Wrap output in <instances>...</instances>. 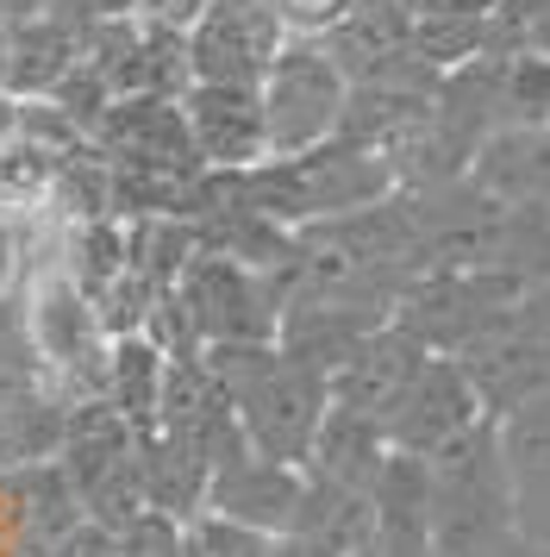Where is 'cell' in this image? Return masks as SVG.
<instances>
[{
    "label": "cell",
    "instance_id": "obj_1",
    "mask_svg": "<svg viewBox=\"0 0 550 557\" xmlns=\"http://www.w3.org/2000/svg\"><path fill=\"white\" fill-rule=\"evenodd\" d=\"M200 357H207L213 382L225 388L250 451L307 470V451H313L325 413H332V382L320 370L295 363L275 338L270 345H207Z\"/></svg>",
    "mask_w": 550,
    "mask_h": 557
},
{
    "label": "cell",
    "instance_id": "obj_2",
    "mask_svg": "<svg viewBox=\"0 0 550 557\" xmlns=\"http://www.w3.org/2000/svg\"><path fill=\"white\" fill-rule=\"evenodd\" d=\"M395 188V163L370 145H350V138H332L307 157H263L257 170H238V195L282 232L363 213V207L388 201Z\"/></svg>",
    "mask_w": 550,
    "mask_h": 557
},
{
    "label": "cell",
    "instance_id": "obj_3",
    "mask_svg": "<svg viewBox=\"0 0 550 557\" xmlns=\"http://www.w3.org/2000/svg\"><path fill=\"white\" fill-rule=\"evenodd\" d=\"M425 532L432 557H488L500 539H513L495 420H482L450 451L425 457Z\"/></svg>",
    "mask_w": 550,
    "mask_h": 557
},
{
    "label": "cell",
    "instance_id": "obj_4",
    "mask_svg": "<svg viewBox=\"0 0 550 557\" xmlns=\"http://www.w3.org/2000/svg\"><path fill=\"white\" fill-rule=\"evenodd\" d=\"M257 101H263L270 157H307L345 132L350 76L338 70V57L325 51L320 38H288L282 57L257 82Z\"/></svg>",
    "mask_w": 550,
    "mask_h": 557
},
{
    "label": "cell",
    "instance_id": "obj_5",
    "mask_svg": "<svg viewBox=\"0 0 550 557\" xmlns=\"http://www.w3.org/2000/svg\"><path fill=\"white\" fill-rule=\"evenodd\" d=\"M170 301L200 351L207 345H270L275 326H282V288H275V276L245 270L232 257L195 251L188 270L175 276Z\"/></svg>",
    "mask_w": 550,
    "mask_h": 557
},
{
    "label": "cell",
    "instance_id": "obj_6",
    "mask_svg": "<svg viewBox=\"0 0 550 557\" xmlns=\"http://www.w3.org/2000/svg\"><path fill=\"white\" fill-rule=\"evenodd\" d=\"M288 45L282 20L270 0H207L195 26H188V82H238L257 88L263 70Z\"/></svg>",
    "mask_w": 550,
    "mask_h": 557
},
{
    "label": "cell",
    "instance_id": "obj_7",
    "mask_svg": "<svg viewBox=\"0 0 550 557\" xmlns=\"http://www.w3.org/2000/svg\"><path fill=\"white\" fill-rule=\"evenodd\" d=\"M488 420V407L475 395L470 370L457 357H425V370L413 376V388L400 395V407L382 420L388 445L400 457H438L450 451L457 438H470L475 426Z\"/></svg>",
    "mask_w": 550,
    "mask_h": 557
},
{
    "label": "cell",
    "instance_id": "obj_8",
    "mask_svg": "<svg viewBox=\"0 0 550 557\" xmlns=\"http://www.w3.org/2000/svg\"><path fill=\"white\" fill-rule=\"evenodd\" d=\"M182 126H188L200 170L238 176V170H257L270 157L263 101H257V88H238V82H188L182 88Z\"/></svg>",
    "mask_w": 550,
    "mask_h": 557
},
{
    "label": "cell",
    "instance_id": "obj_9",
    "mask_svg": "<svg viewBox=\"0 0 550 557\" xmlns=\"http://www.w3.org/2000/svg\"><path fill=\"white\" fill-rule=\"evenodd\" d=\"M300 495H307V470L300 463H282V457L263 451H232L207 476V513H220L232 527L270 532V539H288L300 513Z\"/></svg>",
    "mask_w": 550,
    "mask_h": 557
},
{
    "label": "cell",
    "instance_id": "obj_10",
    "mask_svg": "<svg viewBox=\"0 0 550 557\" xmlns=\"http://www.w3.org/2000/svg\"><path fill=\"white\" fill-rule=\"evenodd\" d=\"M82 520H88V507L57 457L0 476V552L7 557H50L63 545V532Z\"/></svg>",
    "mask_w": 550,
    "mask_h": 557
},
{
    "label": "cell",
    "instance_id": "obj_11",
    "mask_svg": "<svg viewBox=\"0 0 550 557\" xmlns=\"http://www.w3.org/2000/svg\"><path fill=\"white\" fill-rule=\"evenodd\" d=\"M495 445H500L513 532L532 539V545H550V388H538L532 401L500 413Z\"/></svg>",
    "mask_w": 550,
    "mask_h": 557
},
{
    "label": "cell",
    "instance_id": "obj_12",
    "mask_svg": "<svg viewBox=\"0 0 550 557\" xmlns=\"http://www.w3.org/2000/svg\"><path fill=\"white\" fill-rule=\"evenodd\" d=\"M425 357H438V351H425L413 332L388 320V326L370 332V338L357 345V357L332 376V407H350V413H363V420L382 426L400 407V395L413 388V376L425 370Z\"/></svg>",
    "mask_w": 550,
    "mask_h": 557
},
{
    "label": "cell",
    "instance_id": "obj_13",
    "mask_svg": "<svg viewBox=\"0 0 550 557\" xmlns=\"http://www.w3.org/2000/svg\"><path fill=\"white\" fill-rule=\"evenodd\" d=\"M388 320H395L388 307H363V301H288L282 307V326H275V345L332 382L357 357V345L370 332H382Z\"/></svg>",
    "mask_w": 550,
    "mask_h": 557
},
{
    "label": "cell",
    "instance_id": "obj_14",
    "mask_svg": "<svg viewBox=\"0 0 550 557\" xmlns=\"http://www.w3.org/2000/svg\"><path fill=\"white\" fill-rule=\"evenodd\" d=\"M470 182L500 207L550 213V126H500L482 138Z\"/></svg>",
    "mask_w": 550,
    "mask_h": 557
},
{
    "label": "cell",
    "instance_id": "obj_15",
    "mask_svg": "<svg viewBox=\"0 0 550 557\" xmlns=\"http://www.w3.org/2000/svg\"><path fill=\"white\" fill-rule=\"evenodd\" d=\"M388 432L363 420V413H350V407H332L325 413L320 438H313V451H307V476L320 482H338V488H357V495H375V482L388 470Z\"/></svg>",
    "mask_w": 550,
    "mask_h": 557
},
{
    "label": "cell",
    "instance_id": "obj_16",
    "mask_svg": "<svg viewBox=\"0 0 550 557\" xmlns=\"http://www.w3.org/2000/svg\"><path fill=\"white\" fill-rule=\"evenodd\" d=\"M163 376H170V357L157 351L145 332H125V338L107 345V388H100V401L113 407L132 432H157Z\"/></svg>",
    "mask_w": 550,
    "mask_h": 557
},
{
    "label": "cell",
    "instance_id": "obj_17",
    "mask_svg": "<svg viewBox=\"0 0 550 557\" xmlns=\"http://www.w3.org/2000/svg\"><path fill=\"white\" fill-rule=\"evenodd\" d=\"M63 420H70V407L57 395H0V476L57 457Z\"/></svg>",
    "mask_w": 550,
    "mask_h": 557
},
{
    "label": "cell",
    "instance_id": "obj_18",
    "mask_svg": "<svg viewBox=\"0 0 550 557\" xmlns=\"http://www.w3.org/2000/svg\"><path fill=\"white\" fill-rule=\"evenodd\" d=\"M0 395H50L45 388V357H38L32 313H25L20 288L0 295Z\"/></svg>",
    "mask_w": 550,
    "mask_h": 557
},
{
    "label": "cell",
    "instance_id": "obj_19",
    "mask_svg": "<svg viewBox=\"0 0 550 557\" xmlns=\"http://www.w3.org/2000/svg\"><path fill=\"white\" fill-rule=\"evenodd\" d=\"M57 170H63V157H50L45 145L7 138V145H0V213H20V207L50 201Z\"/></svg>",
    "mask_w": 550,
    "mask_h": 557
},
{
    "label": "cell",
    "instance_id": "obj_20",
    "mask_svg": "<svg viewBox=\"0 0 550 557\" xmlns=\"http://www.w3.org/2000/svg\"><path fill=\"white\" fill-rule=\"evenodd\" d=\"M200 557H275V539L270 532H250V527H232L220 513H200L195 527H188Z\"/></svg>",
    "mask_w": 550,
    "mask_h": 557
},
{
    "label": "cell",
    "instance_id": "obj_21",
    "mask_svg": "<svg viewBox=\"0 0 550 557\" xmlns=\"http://www.w3.org/2000/svg\"><path fill=\"white\" fill-rule=\"evenodd\" d=\"M270 13L282 20L288 38H325L357 13V0H270Z\"/></svg>",
    "mask_w": 550,
    "mask_h": 557
},
{
    "label": "cell",
    "instance_id": "obj_22",
    "mask_svg": "<svg viewBox=\"0 0 550 557\" xmlns=\"http://www.w3.org/2000/svg\"><path fill=\"white\" fill-rule=\"evenodd\" d=\"M120 552L125 557H182L188 552V527L150 507V513H138V520L120 532Z\"/></svg>",
    "mask_w": 550,
    "mask_h": 557
},
{
    "label": "cell",
    "instance_id": "obj_23",
    "mask_svg": "<svg viewBox=\"0 0 550 557\" xmlns=\"http://www.w3.org/2000/svg\"><path fill=\"white\" fill-rule=\"evenodd\" d=\"M513 332H520L525 345H538V351L550 357V276H538L520 295V307H513Z\"/></svg>",
    "mask_w": 550,
    "mask_h": 557
},
{
    "label": "cell",
    "instance_id": "obj_24",
    "mask_svg": "<svg viewBox=\"0 0 550 557\" xmlns=\"http://www.w3.org/2000/svg\"><path fill=\"white\" fill-rule=\"evenodd\" d=\"M50 557H125V552H120V532H107L100 520H82V527L63 532V545Z\"/></svg>",
    "mask_w": 550,
    "mask_h": 557
},
{
    "label": "cell",
    "instance_id": "obj_25",
    "mask_svg": "<svg viewBox=\"0 0 550 557\" xmlns=\"http://www.w3.org/2000/svg\"><path fill=\"white\" fill-rule=\"evenodd\" d=\"M200 13H207V0H138V26H163V32H182V38H188Z\"/></svg>",
    "mask_w": 550,
    "mask_h": 557
},
{
    "label": "cell",
    "instance_id": "obj_26",
    "mask_svg": "<svg viewBox=\"0 0 550 557\" xmlns=\"http://www.w3.org/2000/svg\"><path fill=\"white\" fill-rule=\"evenodd\" d=\"M357 557H432V539L407 527H375V539Z\"/></svg>",
    "mask_w": 550,
    "mask_h": 557
},
{
    "label": "cell",
    "instance_id": "obj_27",
    "mask_svg": "<svg viewBox=\"0 0 550 557\" xmlns=\"http://www.w3.org/2000/svg\"><path fill=\"white\" fill-rule=\"evenodd\" d=\"M20 276V232H13V213H0V295Z\"/></svg>",
    "mask_w": 550,
    "mask_h": 557
},
{
    "label": "cell",
    "instance_id": "obj_28",
    "mask_svg": "<svg viewBox=\"0 0 550 557\" xmlns=\"http://www.w3.org/2000/svg\"><path fill=\"white\" fill-rule=\"evenodd\" d=\"M488 557H550V545H532V539H520V532H513V539H500Z\"/></svg>",
    "mask_w": 550,
    "mask_h": 557
},
{
    "label": "cell",
    "instance_id": "obj_29",
    "mask_svg": "<svg viewBox=\"0 0 550 557\" xmlns=\"http://www.w3.org/2000/svg\"><path fill=\"white\" fill-rule=\"evenodd\" d=\"M0 95H7V13H0Z\"/></svg>",
    "mask_w": 550,
    "mask_h": 557
},
{
    "label": "cell",
    "instance_id": "obj_30",
    "mask_svg": "<svg viewBox=\"0 0 550 557\" xmlns=\"http://www.w3.org/2000/svg\"><path fill=\"white\" fill-rule=\"evenodd\" d=\"M0 557H7V552H0Z\"/></svg>",
    "mask_w": 550,
    "mask_h": 557
}]
</instances>
